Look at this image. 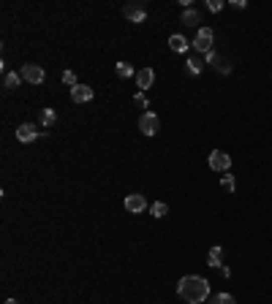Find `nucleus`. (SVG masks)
Instances as JSON below:
<instances>
[{"instance_id": "obj_1", "label": "nucleus", "mask_w": 272, "mask_h": 304, "mask_svg": "<svg viewBox=\"0 0 272 304\" xmlns=\"http://www.w3.org/2000/svg\"><path fill=\"white\" fill-rule=\"evenodd\" d=\"M177 293H180L183 301L188 304H202L204 299H210V282L199 274H185L180 282H177Z\"/></svg>"}, {"instance_id": "obj_2", "label": "nucleus", "mask_w": 272, "mask_h": 304, "mask_svg": "<svg viewBox=\"0 0 272 304\" xmlns=\"http://www.w3.org/2000/svg\"><path fill=\"white\" fill-rule=\"evenodd\" d=\"M158 128H161V120H158V114L152 112H144L142 117H139V131L144 133V136H155Z\"/></svg>"}, {"instance_id": "obj_3", "label": "nucleus", "mask_w": 272, "mask_h": 304, "mask_svg": "<svg viewBox=\"0 0 272 304\" xmlns=\"http://www.w3.org/2000/svg\"><path fill=\"white\" fill-rule=\"evenodd\" d=\"M44 131H38L36 123H22L17 125V141H22V144H30V141H36L38 136H41Z\"/></svg>"}, {"instance_id": "obj_4", "label": "nucleus", "mask_w": 272, "mask_h": 304, "mask_svg": "<svg viewBox=\"0 0 272 304\" xmlns=\"http://www.w3.org/2000/svg\"><path fill=\"white\" fill-rule=\"evenodd\" d=\"M212 28H199V33H196V38H194V49L196 52H212Z\"/></svg>"}, {"instance_id": "obj_5", "label": "nucleus", "mask_w": 272, "mask_h": 304, "mask_svg": "<svg viewBox=\"0 0 272 304\" xmlns=\"http://www.w3.org/2000/svg\"><path fill=\"white\" fill-rule=\"evenodd\" d=\"M22 79H25V82H30V84H41L44 79H46V73H44L41 65L25 63V65H22Z\"/></svg>"}, {"instance_id": "obj_6", "label": "nucleus", "mask_w": 272, "mask_h": 304, "mask_svg": "<svg viewBox=\"0 0 272 304\" xmlns=\"http://www.w3.org/2000/svg\"><path fill=\"white\" fill-rule=\"evenodd\" d=\"M207 163H210L212 171H229V168H231V158H229L226 152H221V150H212L210 158H207Z\"/></svg>"}, {"instance_id": "obj_7", "label": "nucleus", "mask_w": 272, "mask_h": 304, "mask_svg": "<svg viewBox=\"0 0 272 304\" xmlns=\"http://www.w3.org/2000/svg\"><path fill=\"white\" fill-rule=\"evenodd\" d=\"M125 209H128V212H134V215L144 212V209H147V198H144V195H139V193L125 195Z\"/></svg>"}, {"instance_id": "obj_8", "label": "nucleus", "mask_w": 272, "mask_h": 304, "mask_svg": "<svg viewBox=\"0 0 272 304\" xmlns=\"http://www.w3.org/2000/svg\"><path fill=\"white\" fill-rule=\"evenodd\" d=\"M123 14H125L128 22H134V25H139V22H144V19H147V11H144L142 6H136V3H128L123 9Z\"/></svg>"}, {"instance_id": "obj_9", "label": "nucleus", "mask_w": 272, "mask_h": 304, "mask_svg": "<svg viewBox=\"0 0 272 304\" xmlns=\"http://www.w3.org/2000/svg\"><path fill=\"white\" fill-rule=\"evenodd\" d=\"M71 100H74V104H87V100H93V87L82 84V82L76 87H71Z\"/></svg>"}, {"instance_id": "obj_10", "label": "nucleus", "mask_w": 272, "mask_h": 304, "mask_svg": "<svg viewBox=\"0 0 272 304\" xmlns=\"http://www.w3.org/2000/svg\"><path fill=\"white\" fill-rule=\"evenodd\" d=\"M152 82H155V71H152V68L136 71V87H139V92H147V87H152Z\"/></svg>"}, {"instance_id": "obj_11", "label": "nucleus", "mask_w": 272, "mask_h": 304, "mask_svg": "<svg viewBox=\"0 0 272 304\" xmlns=\"http://www.w3.org/2000/svg\"><path fill=\"white\" fill-rule=\"evenodd\" d=\"M169 49L171 52H188V41H185V36H180V33L169 36Z\"/></svg>"}, {"instance_id": "obj_12", "label": "nucleus", "mask_w": 272, "mask_h": 304, "mask_svg": "<svg viewBox=\"0 0 272 304\" xmlns=\"http://www.w3.org/2000/svg\"><path fill=\"white\" fill-rule=\"evenodd\" d=\"M199 22H202V17H199L196 9H185L183 11V25H185V28H196Z\"/></svg>"}, {"instance_id": "obj_13", "label": "nucleus", "mask_w": 272, "mask_h": 304, "mask_svg": "<svg viewBox=\"0 0 272 304\" xmlns=\"http://www.w3.org/2000/svg\"><path fill=\"white\" fill-rule=\"evenodd\" d=\"M115 73H117L120 79H131V76L136 79V71H134V65H131V63H117V65H115Z\"/></svg>"}, {"instance_id": "obj_14", "label": "nucleus", "mask_w": 272, "mask_h": 304, "mask_svg": "<svg viewBox=\"0 0 272 304\" xmlns=\"http://www.w3.org/2000/svg\"><path fill=\"white\" fill-rule=\"evenodd\" d=\"M207 263H210V266H215V269H221V266H223V247H218V245L212 247V250H210V261H207Z\"/></svg>"}, {"instance_id": "obj_15", "label": "nucleus", "mask_w": 272, "mask_h": 304, "mask_svg": "<svg viewBox=\"0 0 272 304\" xmlns=\"http://www.w3.org/2000/svg\"><path fill=\"white\" fill-rule=\"evenodd\" d=\"M3 84H6V90H17V87L22 84V73L9 71V73H6V79H3Z\"/></svg>"}, {"instance_id": "obj_16", "label": "nucleus", "mask_w": 272, "mask_h": 304, "mask_svg": "<svg viewBox=\"0 0 272 304\" xmlns=\"http://www.w3.org/2000/svg\"><path fill=\"white\" fill-rule=\"evenodd\" d=\"M55 120H57V114H55V109H41V125L44 128H49V125H55Z\"/></svg>"}, {"instance_id": "obj_17", "label": "nucleus", "mask_w": 272, "mask_h": 304, "mask_svg": "<svg viewBox=\"0 0 272 304\" xmlns=\"http://www.w3.org/2000/svg\"><path fill=\"white\" fill-rule=\"evenodd\" d=\"M166 212H169V207L163 204V201H155V204L150 207V215H152V218H166Z\"/></svg>"}, {"instance_id": "obj_18", "label": "nucleus", "mask_w": 272, "mask_h": 304, "mask_svg": "<svg viewBox=\"0 0 272 304\" xmlns=\"http://www.w3.org/2000/svg\"><path fill=\"white\" fill-rule=\"evenodd\" d=\"M185 65H188V73H194V76H199V73H202V68H204V63H202L199 57H191Z\"/></svg>"}, {"instance_id": "obj_19", "label": "nucleus", "mask_w": 272, "mask_h": 304, "mask_svg": "<svg viewBox=\"0 0 272 304\" xmlns=\"http://www.w3.org/2000/svg\"><path fill=\"white\" fill-rule=\"evenodd\" d=\"M210 304H237V301H234V296H231V293H215L210 299Z\"/></svg>"}, {"instance_id": "obj_20", "label": "nucleus", "mask_w": 272, "mask_h": 304, "mask_svg": "<svg viewBox=\"0 0 272 304\" xmlns=\"http://www.w3.org/2000/svg\"><path fill=\"white\" fill-rule=\"evenodd\" d=\"M134 104L139 106V109H144V112L150 109V100H147V95H144V92H136V95H134Z\"/></svg>"}, {"instance_id": "obj_21", "label": "nucleus", "mask_w": 272, "mask_h": 304, "mask_svg": "<svg viewBox=\"0 0 272 304\" xmlns=\"http://www.w3.org/2000/svg\"><path fill=\"white\" fill-rule=\"evenodd\" d=\"M221 185H223V190H234L237 182H234V177H231V174H223V177H221Z\"/></svg>"}, {"instance_id": "obj_22", "label": "nucleus", "mask_w": 272, "mask_h": 304, "mask_svg": "<svg viewBox=\"0 0 272 304\" xmlns=\"http://www.w3.org/2000/svg\"><path fill=\"white\" fill-rule=\"evenodd\" d=\"M63 82L68 84V87H76L79 82H76V73L74 71H63Z\"/></svg>"}, {"instance_id": "obj_23", "label": "nucleus", "mask_w": 272, "mask_h": 304, "mask_svg": "<svg viewBox=\"0 0 272 304\" xmlns=\"http://www.w3.org/2000/svg\"><path fill=\"white\" fill-rule=\"evenodd\" d=\"M223 6H226V3H223V0H207V9L212 11V14H218V11H223Z\"/></svg>"}, {"instance_id": "obj_24", "label": "nucleus", "mask_w": 272, "mask_h": 304, "mask_svg": "<svg viewBox=\"0 0 272 304\" xmlns=\"http://www.w3.org/2000/svg\"><path fill=\"white\" fill-rule=\"evenodd\" d=\"M3 304H19V301H17V299H6Z\"/></svg>"}]
</instances>
